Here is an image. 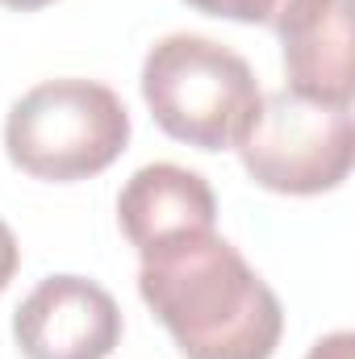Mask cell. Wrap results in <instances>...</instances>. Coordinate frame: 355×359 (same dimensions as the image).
<instances>
[{
  "instance_id": "obj_1",
  "label": "cell",
  "mask_w": 355,
  "mask_h": 359,
  "mask_svg": "<svg viewBox=\"0 0 355 359\" xmlns=\"http://www.w3.org/2000/svg\"><path fill=\"white\" fill-rule=\"evenodd\" d=\"M138 292L184 359H272L280 347V297L217 230L142 255Z\"/></svg>"
},
{
  "instance_id": "obj_5",
  "label": "cell",
  "mask_w": 355,
  "mask_h": 359,
  "mask_svg": "<svg viewBox=\"0 0 355 359\" xmlns=\"http://www.w3.org/2000/svg\"><path fill=\"white\" fill-rule=\"evenodd\" d=\"M25 359H109L121 339V309L88 276H46L13 313Z\"/></svg>"
},
{
  "instance_id": "obj_11",
  "label": "cell",
  "mask_w": 355,
  "mask_h": 359,
  "mask_svg": "<svg viewBox=\"0 0 355 359\" xmlns=\"http://www.w3.org/2000/svg\"><path fill=\"white\" fill-rule=\"evenodd\" d=\"M4 8H17V13H38V8H46V4H55V0H0Z\"/></svg>"
},
{
  "instance_id": "obj_4",
  "label": "cell",
  "mask_w": 355,
  "mask_h": 359,
  "mask_svg": "<svg viewBox=\"0 0 355 359\" xmlns=\"http://www.w3.org/2000/svg\"><path fill=\"white\" fill-rule=\"evenodd\" d=\"M247 176L280 196L335 192L351 172V109L301 100L293 92H267L239 138Z\"/></svg>"
},
{
  "instance_id": "obj_2",
  "label": "cell",
  "mask_w": 355,
  "mask_h": 359,
  "mask_svg": "<svg viewBox=\"0 0 355 359\" xmlns=\"http://www.w3.org/2000/svg\"><path fill=\"white\" fill-rule=\"evenodd\" d=\"M138 84L155 126L196 151L239 147L264 100L251 63L205 34L159 38L142 59Z\"/></svg>"
},
{
  "instance_id": "obj_6",
  "label": "cell",
  "mask_w": 355,
  "mask_h": 359,
  "mask_svg": "<svg viewBox=\"0 0 355 359\" xmlns=\"http://www.w3.org/2000/svg\"><path fill=\"white\" fill-rule=\"evenodd\" d=\"M117 222L130 247L151 255L180 238L217 230V196L209 180L180 163H147L126 180L117 196Z\"/></svg>"
},
{
  "instance_id": "obj_3",
  "label": "cell",
  "mask_w": 355,
  "mask_h": 359,
  "mask_svg": "<svg viewBox=\"0 0 355 359\" xmlns=\"http://www.w3.org/2000/svg\"><path fill=\"white\" fill-rule=\"evenodd\" d=\"M130 142V113L109 84L84 76L42 80L13 100L4 151L34 180L72 184L105 172Z\"/></svg>"
},
{
  "instance_id": "obj_10",
  "label": "cell",
  "mask_w": 355,
  "mask_h": 359,
  "mask_svg": "<svg viewBox=\"0 0 355 359\" xmlns=\"http://www.w3.org/2000/svg\"><path fill=\"white\" fill-rule=\"evenodd\" d=\"M17 264H21V247L8 230V222H0V292L8 288V280L17 276Z\"/></svg>"
},
{
  "instance_id": "obj_8",
  "label": "cell",
  "mask_w": 355,
  "mask_h": 359,
  "mask_svg": "<svg viewBox=\"0 0 355 359\" xmlns=\"http://www.w3.org/2000/svg\"><path fill=\"white\" fill-rule=\"evenodd\" d=\"M196 13L209 17H226V21H243V25H264L276 34L297 29L305 17H314L326 0H184Z\"/></svg>"
},
{
  "instance_id": "obj_9",
  "label": "cell",
  "mask_w": 355,
  "mask_h": 359,
  "mask_svg": "<svg viewBox=\"0 0 355 359\" xmlns=\"http://www.w3.org/2000/svg\"><path fill=\"white\" fill-rule=\"evenodd\" d=\"M305 359H355V334L351 330H335V334L318 339Z\"/></svg>"
},
{
  "instance_id": "obj_7",
  "label": "cell",
  "mask_w": 355,
  "mask_h": 359,
  "mask_svg": "<svg viewBox=\"0 0 355 359\" xmlns=\"http://www.w3.org/2000/svg\"><path fill=\"white\" fill-rule=\"evenodd\" d=\"M288 92L314 104L351 109V0H326L297 29L280 34Z\"/></svg>"
}]
</instances>
